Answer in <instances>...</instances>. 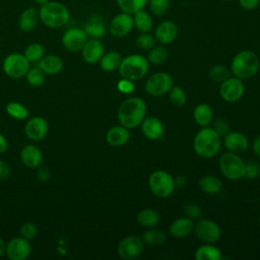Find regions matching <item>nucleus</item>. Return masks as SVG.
Wrapping results in <instances>:
<instances>
[{
  "instance_id": "nucleus-1",
  "label": "nucleus",
  "mask_w": 260,
  "mask_h": 260,
  "mask_svg": "<svg viewBox=\"0 0 260 260\" xmlns=\"http://www.w3.org/2000/svg\"><path fill=\"white\" fill-rule=\"evenodd\" d=\"M222 145L221 136L215 132L212 127H202L197 132L193 140L195 153L202 158H211L215 156Z\"/></svg>"
},
{
  "instance_id": "nucleus-2",
  "label": "nucleus",
  "mask_w": 260,
  "mask_h": 260,
  "mask_svg": "<svg viewBox=\"0 0 260 260\" xmlns=\"http://www.w3.org/2000/svg\"><path fill=\"white\" fill-rule=\"evenodd\" d=\"M146 115V104L138 98L126 99L118 109V120L121 125L128 129L139 126Z\"/></svg>"
},
{
  "instance_id": "nucleus-3",
  "label": "nucleus",
  "mask_w": 260,
  "mask_h": 260,
  "mask_svg": "<svg viewBox=\"0 0 260 260\" xmlns=\"http://www.w3.org/2000/svg\"><path fill=\"white\" fill-rule=\"evenodd\" d=\"M40 21L50 27L59 28L68 23L70 19V12L68 8L61 2L49 0L39 8Z\"/></svg>"
},
{
  "instance_id": "nucleus-4",
  "label": "nucleus",
  "mask_w": 260,
  "mask_h": 260,
  "mask_svg": "<svg viewBox=\"0 0 260 260\" xmlns=\"http://www.w3.org/2000/svg\"><path fill=\"white\" fill-rule=\"evenodd\" d=\"M259 65V58L255 52L243 50L235 55L230 69L234 76L240 79H248L256 75Z\"/></svg>"
},
{
  "instance_id": "nucleus-5",
  "label": "nucleus",
  "mask_w": 260,
  "mask_h": 260,
  "mask_svg": "<svg viewBox=\"0 0 260 260\" xmlns=\"http://www.w3.org/2000/svg\"><path fill=\"white\" fill-rule=\"evenodd\" d=\"M148 69L149 62L146 57L140 54H131L122 59L119 73L122 78L136 81L144 77L148 72Z\"/></svg>"
},
{
  "instance_id": "nucleus-6",
  "label": "nucleus",
  "mask_w": 260,
  "mask_h": 260,
  "mask_svg": "<svg viewBox=\"0 0 260 260\" xmlns=\"http://www.w3.org/2000/svg\"><path fill=\"white\" fill-rule=\"evenodd\" d=\"M218 167L223 177L229 180L237 181L245 177L246 162L238 153L228 151L221 154L218 160Z\"/></svg>"
},
{
  "instance_id": "nucleus-7",
  "label": "nucleus",
  "mask_w": 260,
  "mask_h": 260,
  "mask_svg": "<svg viewBox=\"0 0 260 260\" xmlns=\"http://www.w3.org/2000/svg\"><path fill=\"white\" fill-rule=\"evenodd\" d=\"M148 186L152 194L158 198L171 196L176 188L174 178L164 170H156L150 174Z\"/></svg>"
},
{
  "instance_id": "nucleus-8",
  "label": "nucleus",
  "mask_w": 260,
  "mask_h": 260,
  "mask_svg": "<svg viewBox=\"0 0 260 260\" xmlns=\"http://www.w3.org/2000/svg\"><path fill=\"white\" fill-rule=\"evenodd\" d=\"M29 69V62L21 53H11L3 60L4 73L13 79L25 76Z\"/></svg>"
},
{
  "instance_id": "nucleus-9",
  "label": "nucleus",
  "mask_w": 260,
  "mask_h": 260,
  "mask_svg": "<svg viewBox=\"0 0 260 260\" xmlns=\"http://www.w3.org/2000/svg\"><path fill=\"white\" fill-rule=\"evenodd\" d=\"M144 243L139 236H127L120 241L117 252L120 258L124 260H135L140 257L143 252Z\"/></svg>"
},
{
  "instance_id": "nucleus-10",
  "label": "nucleus",
  "mask_w": 260,
  "mask_h": 260,
  "mask_svg": "<svg viewBox=\"0 0 260 260\" xmlns=\"http://www.w3.org/2000/svg\"><path fill=\"white\" fill-rule=\"evenodd\" d=\"M196 237L202 243L213 244L220 239L221 231L219 225L209 218H199L194 224Z\"/></svg>"
},
{
  "instance_id": "nucleus-11",
  "label": "nucleus",
  "mask_w": 260,
  "mask_h": 260,
  "mask_svg": "<svg viewBox=\"0 0 260 260\" xmlns=\"http://www.w3.org/2000/svg\"><path fill=\"white\" fill-rule=\"evenodd\" d=\"M174 82L170 74L166 72H155L145 81V91L153 96L166 94L173 87Z\"/></svg>"
},
{
  "instance_id": "nucleus-12",
  "label": "nucleus",
  "mask_w": 260,
  "mask_h": 260,
  "mask_svg": "<svg viewBox=\"0 0 260 260\" xmlns=\"http://www.w3.org/2000/svg\"><path fill=\"white\" fill-rule=\"evenodd\" d=\"M88 37L81 27H70L62 36V46L69 52H79L87 42Z\"/></svg>"
},
{
  "instance_id": "nucleus-13",
  "label": "nucleus",
  "mask_w": 260,
  "mask_h": 260,
  "mask_svg": "<svg viewBox=\"0 0 260 260\" xmlns=\"http://www.w3.org/2000/svg\"><path fill=\"white\" fill-rule=\"evenodd\" d=\"M245 92V85L242 79L234 76L229 77L220 83L219 94L221 99L228 103H235L239 101Z\"/></svg>"
},
{
  "instance_id": "nucleus-14",
  "label": "nucleus",
  "mask_w": 260,
  "mask_h": 260,
  "mask_svg": "<svg viewBox=\"0 0 260 260\" xmlns=\"http://www.w3.org/2000/svg\"><path fill=\"white\" fill-rule=\"evenodd\" d=\"M134 27L132 14L126 12L117 13L109 23V31L115 38H123L131 32Z\"/></svg>"
},
{
  "instance_id": "nucleus-15",
  "label": "nucleus",
  "mask_w": 260,
  "mask_h": 260,
  "mask_svg": "<svg viewBox=\"0 0 260 260\" xmlns=\"http://www.w3.org/2000/svg\"><path fill=\"white\" fill-rule=\"evenodd\" d=\"M31 252L29 241L22 237H15L6 244L5 254L10 260H25Z\"/></svg>"
},
{
  "instance_id": "nucleus-16",
  "label": "nucleus",
  "mask_w": 260,
  "mask_h": 260,
  "mask_svg": "<svg viewBox=\"0 0 260 260\" xmlns=\"http://www.w3.org/2000/svg\"><path fill=\"white\" fill-rule=\"evenodd\" d=\"M178 25L171 19L160 21L154 28L153 36L160 45H169L178 37Z\"/></svg>"
},
{
  "instance_id": "nucleus-17",
  "label": "nucleus",
  "mask_w": 260,
  "mask_h": 260,
  "mask_svg": "<svg viewBox=\"0 0 260 260\" xmlns=\"http://www.w3.org/2000/svg\"><path fill=\"white\" fill-rule=\"evenodd\" d=\"M49 131L48 122L42 117H32L29 119L25 126L24 132L28 139L32 141H40L44 139Z\"/></svg>"
},
{
  "instance_id": "nucleus-18",
  "label": "nucleus",
  "mask_w": 260,
  "mask_h": 260,
  "mask_svg": "<svg viewBox=\"0 0 260 260\" xmlns=\"http://www.w3.org/2000/svg\"><path fill=\"white\" fill-rule=\"evenodd\" d=\"M83 60L88 64H96L105 54V47L100 39L88 38L81 50Z\"/></svg>"
},
{
  "instance_id": "nucleus-19",
  "label": "nucleus",
  "mask_w": 260,
  "mask_h": 260,
  "mask_svg": "<svg viewBox=\"0 0 260 260\" xmlns=\"http://www.w3.org/2000/svg\"><path fill=\"white\" fill-rule=\"evenodd\" d=\"M223 145L228 151L239 154L245 152L249 148V140L247 136L241 132L230 131L223 136Z\"/></svg>"
},
{
  "instance_id": "nucleus-20",
  "label": "nucleus",
  "mask_w": 260,
  "mask_h": 260,
  "mask_svg": "<svg viewBox=\"0 0 260 260\" xmlns=\"http://www.w3.org/2000/svg\"><path fill=\"white\" fill-rule=\"evenodd\" d=\"M140 126L142 134L149 140H158L164 136L165 126L156 117L144 118Z\"/></svg>"
},
{
  "instance_id": "nucleus-21",
  "label": "nucleus",
  "mask_w": 260,
  "mask_h": 260,
  "mask_svg": "<svg viewBox=\"0 0 260 260\" xmlns=\"http://www.w3.org/2000/svg\"><path fill=\"white\" fill-rule=\"evenodd\" d=\"M83 29L88 38L91 39H101L106 35L107 31V24L105 19L99 14H91L84 26Z\"/></svg>"
},
{
  "instance_id": "nucleus-22",
  "label": "nucleus",
  "mask_w": 260,
  "mask_h": 260,
  "mask_svg": "<svg viewBox=\"0 0 260 260\" xmlns=\"http://www.w3.org/2000/svg\"><path fill=\"white\" fill-rule=\"evenodd\" d=\"M40 22L39 9L35 7H28L22 10L18 17V27L21 31L29 32L34 30Z\"/></svg>"
},
{
  "instance_id": "nucleus-23",
  "label": "nucleus",
  "mask_w": 260,
  "mask_h": 260,
  "mask_svg": "<svg viewBox=\"0 0 260 260\" xmlns=\"http://www.w3.org/2000/svg\"><path fill=\"white\" fill-rule=\"evenodd\" d=\"M20 159L25 167L29 169H37L42 164L43 153L38 146L27 144L20 151Z\"/></svg>"
},
{
  "instance_id": "nucleus-24",
  "label": "nucleus",
  "mask_w": 260,
  "mask_h": 260,
  "mask_svg": "<svg viewBox=\"0 0 260 260\" xmlns=\"http://www.w3.org/2000/svg\"><path fill=\"white\" fill-rule=\"evenodd\" d=\"M130 139V131L128 128L121 126H114L106 133V141L110 146L120 147L125 145Z\"/></svg>"
},
{
  "instance_id": "nucleus-25",
  "label": "nucleus",
  "mask_w": 260,
  "mask_h": 260,
  "mask_svg": "<svg viewBox=\"0 0 260 260\" xmlns=\"http://www.w3.org/2000/svg\"><path fill=\"white\" fill-rule=\"evenodd\" d=\"M193 230H194L193 219L187 216H182L175 219L171 223L169 228V233L174 238L182 239V238L188 237Z\"/></svg>"
},
{
  "instance_id": "nucleus-26",
  "label": "nucleus",
  "mask_w": 260,
  "mask_h": 260,
  "mask_svg": "<svg viewBox=\"0 0 260 260\" xmlns=\"http://www.w3.org/2000/svg\"><path fill=\"white\" fill-rule=\"evenodd\" d=\"M37 66L48 75H56L63 69L62 59L54 54L44 55L43 58L37 63Z\"/></svg>"
},
{
  "instance_id": "nucleus-27",
  "label": "nucleus",
  "mask_w": 260,
  "mask_h": 260,
  "mask_svg": "<svg viewBox=\"0 0 260 260\" xmlns=\"http://www.w3.org/2000/svg\"><path fill=\"white\" fill-rule=\"evenodd\" d=\"M193 118L197 125L201 127L209 126L213 120V111L208 104H198L193 110Z\"/></svg>"
},
{
  "instance_id": "nucleus-28",
  "label": "nucleus",
  "mask_w": 260,
  "mask_h": 260,
  "mask_svg": "<svg viewBox=\"0 0 260 260\" xmlns=\"http://www.w3.org/2000/svg\"><path fill=\"white\" fill-rule=\"evenodd\" d=\"M136 220L143 228H154L159 223L160 215L156 210L152 208H143L138 211Z\"/></svg>"
},
{
  "instance_id": "nucleus-29",
  "label": "nucleus",
  "mask_w": 260,
  "mask_h": 260,
  "mask_svg": "<svg viewBox=\"0 0 260 260\" xmlns=\"http://www.w3.org/2000/svg\"><path fill=\"white\" fill-rule=\"evenodd\" d=\"M133 16V23L134 27L140 32H150L153 27V20L150 12L141 9L134 14Z\"/></svg>"
},
{
  "instance_id": "nucleus-30",
  "label": "nucleus",
  "mask_w": 260,
  "mask_h": 260,
  "mask_svg": "<svg viewBox=\"0 0 260 260\" xmlns=\"http://www.w3.org/2000/svg\"><path fill=\"white\" fill-rule=\"evenodd\" d=\"M221 257L220 250L216 246L207 243L199 246L194 253L196 260H220Z\"/></svg>"
},
{
  "instance_id": "nucleus-31",
  "label": "nucleus",
  "mask_w": 260,
  "mask_h": 260,
  "mask_svg": "<svg viewBox=\"0 0 260 260\" xmlns=\"http://www.w3.org/2000/svg\"><path fill=\"white\" fill-rule=\"evenodd\" d=\"M199 188L206 194H217L222 189V182L215 176L205 175L199 180Z\"/></svg>"
},
{
  "instance_id": "nucleus-32",
  "label": "nucleus",
  "mask_w": 260,
  "mask_h": 260,
  "mask_svg": "<svg viewBox=\"0 0 260 260\" xmlns=\"http://www.w3.org/2000/svg\"><path fill=\"white\" fill-rule=\"evenodd\" d=\"M142 241L144 244L150 247H159L162 246L167 241V235L165 232L158 229L149 228L142 235Z\"/></svg>"
},
{
  "instance_id": "nucleus-33",
  "label": "nucleus",
  "mask_w": 260,
  "mask_h": 260,
  "mask_svg": "<svg viewBox=\"0 0 260 260\" xmlns=\"http://www.w3.org/2000/svg\"><path fill=\"white\" fill-rule=\"evenodd\" d=\"M122 59L123 58L120 53L116 51H110L103 55L102 59L100 60V66L104 71L112 72L119 69Z\"/></svg>"
},
{
  "instance_id": "nucleus-34",
  "label": "nucleus",
  "mask_w": 260,
  "mask_h": 260,
  "mask_svg": "<svg viewBox=\"0 0 260 260\" xmlns=\"http://www.w3.org/2000/svg\"><path fill=\"white\" fill-rule=\"evenodd\" d=\"M118 8L126 13L134 14L135 12L144 9L147 0H115Z\"/></svg>"
},
{
  "instance_id": "nucleus-35",
  "label": "nucleus",
  "mask_w": 260,
  "mask_h": 260,
  "mask_svg": "<svg viewBox=\"0 0 260 260\" xmlns=\"http://www.w3.org/2000/svg\"><path fill=\"white\" fill-rule=\"evenodd\" d=\"M146 59L150 64L160 65L167 61L168 51L164 46H154L148 51Z\"/></svg>"
},
{
  "instance_id": "nucleus-36",
  "label": "nucleus",
  "mask_w": 260,
  "mask_h": 260,
  "mask_svg": "<svg viewBox=\"0 0 260 260\" xmlns=\"http://www.w3.org/2000/svg\"><path fill=\"white\" fill-rule=\"evenodd\" d=\"M23 55L29 63H38L45 55V49L40 43H31L25 48Z\"/></svg>"
},
{
  "instance_id": "nucleus-37",
  "label": "nucleus",
  "mask_w": 260,
  "mask_h": 260,
  "mask_svg": "<svg viewBox=\"0 0 260 260\" xmlns=\"http://www.w3.org/2000/svg\"><path fill=\"white\" fill-rule=\"evenodd\" d=\"M146 6L150 14L160 17L168 13L170 9V0H147Z\"/></svg>"
},
{
  "instance_id": "nucleus-38",
  "label": "nucleus",
  "mask_w": 260,
  "mask_h": 260,
  "mask_svg": "<svg viewBox=\"0 0 260 260\" xmlns=\"http://www.w3.org/2000/svg\"><path fill=\"white\" fill-rule=\"evenodd\" d=\"M231 69L228 68L224 65L221 64H217L214 65L210 68L209 72H208V76L209 78L216 83H221L223 82L225 79H228L229 77H231Z\"/></svg>"
},
{
  "instance_id": "nucleus-39",
  "label": "nucleus",
  "mask_w": 260,
  "mask_h": 260,
  "mask_svg": "<svg viewBox=\"0 0 260 260\" xmlns=\"http://www.w3.org/2000/svg\"><path fill=\"white\" fill-rule=\"evenodd\" d=\"M6 113L17 120H24L28 116L27 109L20 103L17 102H9L5 107Z\"/></svg>"
},
{
  "instance_id": "nucleus-40",
  "label": "nucleus",
  "mask_w": 260,
  "mask_h": 260,
  "mask_svg": "<svg viewBox=\"0 0 260 260\" xmlns=\"http://www.w3.org/2000/svg\"><path fill=\"white\" fill-rule=\"evenodd\" d=\"M26 81L31 86H41L45 82V73L38 67L35 66L29 68L25 74Z\"/></svg>"
},
{
  "instance_id": "nucleus-41",
  "label": "nucleus",
  "mask_w": 260,
  "mask_h": 260,
  "mask_svg": "<svg viewBox=\"0 0 260 260\" xmlns=\"http://www.w3.org/2000/svg\"><path fill=\"white\" fill-rule=\"evenodd\" d=\"M169 92H170V94H169L170 101L175 107L180 108L186 104L187 95H186L185 90L181 86L173 85V87L171 88V90Z\"/></svg>"
},
{
  "instance_id": "nucleus-42",
  "label": "nucleus",
  "mask_w": 260,
  "mask_h": 260,
  "mask_svg": "<svg viewBox=\"0 0 260 260\" xmlns=\"http://www.w3.org/2000/svg\"><path fill=\"white\" fill-rule=\"evenodd\" d=\"M136 46L143 50V51H149L151 48H153L156 44V40L153 35L150 32H140L136 38Z\"/></svg>"
},
{
  "instance_id": "nucleus-43",
  "label": "nucleus",
  "mask_w": 260,
  "mask_h": 260,
  "mask_svg": "<svg viewBox=\"0 0 260 260\" xmlns=\"http://www.w3.org/2000/svg\"><path fill=\"white\" fill-rule=\"evenodd\" d=\"M37 233H38V229H37L36 224L31 221H26V222L22 223L19 229L20 237H22L28 241L32 240L37 236Z\"/></svg>"
},
{
  "instance_id": "nucleus-44",
  "label": "nucleus",
  "mask_w": 260,
  "mask_h": 260,
  "mask_svg": "<svg viewBox=\"0 0 260 260\" xmlns=\"http://www.w3.org/2000/svg\"><path fill=\"white\" fill-rule=\"evenodd\" d=\"M260 177V165L257 161L250 160L246 162L245 167V177L249 180H255Z\"/></svg>"
},
{
  "instance_id": "nucleus-45",
  "label": "nucleus",
  "mask_w": 260,
  "mask_h": 260,
  "mask_svg": "<svg viewBox=\"0 0 260 260\" xmlns=\"http://www.w3.org/2000/svg\"><path fill=\"white\" fill-rule=\"evenodd\" d=\"M212 128L217 132L221 137L226 135L230 132V125L226 120L223 118H216L212 120Z\"/></svg>"
},
{
  "instance_id": "nucleus-46",
  "label": "nucleus",
  "mask_w": 260,
  "mask_h": 260,
  "mask_svg": "<svg viewBox=\"0 0 260 260\" xmlns=\"http://www.w3.org/2000/svg\"><path fill=\"white\" fill-rule=\"evenodd\" d=\"M184 213L191 219H199L202 215V210L199 205L195 203H188L184 206Z\"/></svg>"
},
{
  "instance_id": "nucleus-47",
  "label": "nucleus",
  "mask_w": 260,
  "mask_h": 260,
  "mask_svg": "<svg viewBox=\"0 0 260 260\" xmlns=\"http://www.w3.org/2000/svg\"><path fill=\"white\" fill-rule=\"evenodd\" d=\"M117 88L120 92L125 93V94H130L134 91L135 88V84L134 81L126 79V78H122L118 81L117 83Z\"/></svg>"
},
{
  "instance_id": "nucleus-48",
  "label": "nucleus",
  "mask_w": 260,
  "mask_h": 260,
  "mask_svg": "<svg viewBox=\"0 0 260 260\" xmlns=\"http://www.w3.org/2000/svg\"><path fill=\"white\" fill-rule=\"evenodd\" d=\"M238 2L243 9L248 11L256 9L260 4V0H238Z\"/></svg>"
},
{
  "instance_id": "nucleus-49",
  "label": "nucleus",
  "mask_w": 260,
  "mask_h": 260,
  "mask_svg": "<svg viewBox=\"0 0 260 260\" xmlns=\"http://www.w3.org/2000/svg\"><path fill=\"white\" fill-rule=\"evenodd\" d=\"M9 176H10L9 165L5 160L0 159V181H4L8 179Z\"/></svg>"
},
{
  "instance_id": "nucleus-50",
  "label": "nucleus",
  "mask_w": 260,
  "mask_h": 260,
  "mask_svg": "<svg viewBox=\"0 0 260 260\" xmlns=\"http://www.w3.org/2000/svg\"><path fill=\"white\" fill-rule=\"evenodd\" d=\"M37 177L40 181H47L50 178V170L47 167H38Z\"/></svg>"
},
{
  "instance_id": "nucleus-51",
  "label": "nucleus",
  "mask_w": 260,
  "mask_h": 260,
  "mask_svg": "<svg viewBox=\"0 0 260 260\" xmlns=\"http://www.w3.org/2000/svg\"><path fill=\"white\" fill-rule=\"evenodd\" d=\"M174 182H175V186L178 187V188H182V187H185L186 184H187V179L186 177L184 176H177L175 179H174Z\"/></svg>"
},
{
  "instance_id": "nucleus-52",
  "label": "nucleus",
  "mask_w": 260,
  "mask_h": 260,
  "mask_svg": "<svg viewBox=\"0 0 260 260\" xmlns=\"http://www.w3.org/2000/svg\"><path fill=\"white\" fill-rule=\"evenodd\" d=\"M252 148H253V151L255 152V154L260 157V135L257 136L254 141H253V144H252Z\"/></svg>"
},
{
  "instance_id": "nucleus-53",
  "label": "nucleus",
  "mask_w": 260,
  "mask_h": 260,
  "mask_svg": "<svg viewBox=\"0 0 260 260\" xmlns=\"http://www.w3.org/2000/svg\"><path fill=\"white\" fill-rule=\"evenodd\" d=\"M8 148V141L4 135L0 133V154L4 153Z\"/></svg>"
},
{
  "instance_id": "nucleus-54",
  "label": "nucleus",
  "mask_w": 260,
  "mask_h": 260,
  "mask_svg": "<svg viewBox=\"0 0 260 260\" xmlns=\"http://www.w3.org/2000/svg\"><path fill=\"white\" fill-rule=\"evenodd\" d=\"M6 251V243L0 238V256L4 255Z\"/></svg>"
},
{
  "instance_id": "nucleus-55",
  "label": "nucleus",
  "mask_w": 260,
  "mask_h": 260,
  "mask_svg": "<svg viewBox=\"0 0 260 260\" xmlns=\"http://www.w3.org/2000/svg\"><path fill=\"white\" fill-rule=\"evenodd\" d=\"M36 4H38L39 6H41V5H43V4H45V3H47L49 0H32Z\"/></svg>"
},
{
  "instance_id": "nucleus-56",
  "label": "nucleus",
  "mask_w": 260,
  "mask_h": 260,
  "mask_svg": "<svg viewBox=\"0 0 260 260\" xmlns=\"http://www.w3.org/2000/svg\"><path fill=\"white\" fill-rule=\"evenodd\" d=\"M219 1H223V2H229V1H232V0H219Z\"/></svg>"
},
{
  "instance_id": "nucleus-57",
  "label": "nucleus",
  "mask_w": 260,
  "mask_h": 260,
  "mask_svg": "<svg viewBox=\"0 0 260 260\" xmlns=\"http://www.w3.org/2000/svg\"><path fill=\"white\" fill-rule=\"evenodd\" d=\"M259 226H260V219H259Z\"/></svg>"
}]
</instances>
